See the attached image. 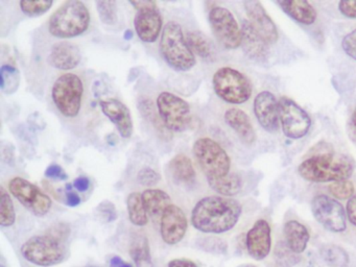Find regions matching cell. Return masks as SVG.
<instances>
[{
	"mask_svg": "<svg viewBox=\"0 0 356 267\" xmlns=\"http://www.w3.org/2000/svg\"><path fill=\"white\" fill-rule=\"evenodd\" d=\"M72 188L74 187L72 184L66 185V204H67V206L74 208V207H78L82 200H81L80 195L76 191H74Z\"/></svg>",
	"mask_w": 356,
	"mask_h": 267,
	"instance_id": "cell-44",
	"label": "cell"
},
{
	"mask_svg": "<svg viewBox=\"0 0 356 267\" xmlns=\"http://www.w3.org/2000/svg\"><path fill=\"white\" fill-rule=\"evenodd\" d=\"M239 267H257V266H255V265H253V264H245V265H241V266H239Z\"/></svg>",
	"mask_w": 356,
	"mask_h": 267,
	"instance_id": "cell-53",
	"label": "cell"
},
{
	"mask_svg": "<svg viewBox=\"0 0 356 267\" xmlns=\"http://www.w3.org/2000/svg\"><path fill=\"white\" fill-rule=\"evenodd\" d=\"M193 152L206 177H224L230 173V156L216 140L200 138L193 144Z\"/></svg>",
	"mask_w": 356,
	"mask_h": 267,
	"instance_id": "cell-8",
	"label": "cell"
},
{
	"mask_svg": "<svg viewBox=\"0 0 356 267\" xmlns=\"http://www.w3.org/2000/svg\"><path fill=\"white\" fill-rule=\"evenodd\" d=\"M45 233L49 234L51 237L57 239L62 243H66L70 235V227L67 223L59 222L51 225Z\"/></svg>",
	"mask_w": 356,
	"mask_h": 267,
	"instance_id": "cell-39",
	"label": "cell"
},
{
	"mask_svg": "<svg viewBox=\"0 0 356 267\" xmlns=\"http://www.w3.org/2000/svg\"><path fill=\"white\" fill-rule=\"evenodd\" d=\"M97 13L102 22L107 25H114L118 22V4L113 0H101L95 2Z\"/></svg>",
	"mask_w": 356,
	"mask_h": 267,
	"instance_id": "cell-34",
	"label": "cell"
},
{
	"mask_svg": "<svg viewBox=\"0 0 356 267\" xmlns=\"http://www.w3.org/2000/svg\"><path fill=\"white\" fill-rule=\"evenodd\" d=\"M328 189L337 200H350L354 195V186L349 179L331 183Z\"/></svg>",
	"mask_w": 356,
	"mask_h": 267,
	"instance_id": "cell-36",
	"label": "cell"
},
{
	"mask_svg": "<svg viewBox=\"0 0 356 267\" xmlns=\"http://www.w3.org/2000/svg\"><path fill=\"white\" fill-rule=\"evenodd\" d=\"M99 104L102 112L114 123L120 135L124 139L130 138L133 134V120L128 106L116 98L99 100Z\"/></svg>",
	"mask_w": 356,
	"mask_h": 267,
	"instance_id": "cell-18",
	"label": "cell"
},
{
	"mask_svg": "<svg viewBox=\"0 0 356 267\" xmlns=\"http://www.w3.org/2000/svg\"><path fill=\"white\" fill-rule=\"evenodd\" d=\"M208 19L214 37L225 49L234 50L241 47V26L228 8L213 6L210 10Z\"/></svg>",
	"mask_w": 356,
	"mask_h": 267,
	"instance_id": "cell-10",
	"label": "cell"
},
{
	"mask_svg": "<svg viewBox=\"0 0 356 267\" xmlns=\"http://www.w3.org/2000/svg\"><path fill=\"white\" fill-rule=\"evenodd\" d=\"M22 257L37 266L49 267L60 264L66 258L65 243L45 233L26 240L20 248Z\"/></svg>",
	"mask_w": 356,
	"mask_h": 267,
	"instance_id": "cell-6",
	"label": "cell"
},
{
	"mask_svg": "<svg viewBox=\"0 0 356 267\" xmlns=\"http://www.w3.org/2000/svg\"><path fill=\"white\" fill-rule=\"evenodd\" d=\"M134 37V33H133V31H131V29H127L126 31H124V39L128 40V41H130V40H132V38Z\"/></svg>",
	"mask_w": 356,
	"mask_h": 267,
	"instance_id": "cell-50",
	"label": "cell"
},
{
	"mask_svg": "<svg viewBox=\"0 0 356 267\" xmlns=\"http://www.w3.org/2000/svg\"><path fill=\"white\" fill-rule=\"evenodd\" d=\"M354 163L346 156L318 154L304 160L298 167L300 177L312 183H334L351 177Z\"/></svg>",
	"mask_w": 356,
	"mask_h": 267,
	"instance_id": "cell-2",
	"label": "cell"
},
{
	"mask_svg": "<svg viewBox=\"0 0 356 267\" xmlns=\"http://www.w3.org/2000/svg\"><path fill=\"white\" fill-rule=\"evenodd\" d=\"M243 208L234 198L220 195L206 196L193 207L191 225L205 234H222L238 222Z\"/></svg>",
	"mask_w": 356,
	"mask_h": 267,
	"instance_id": "cell-1",
	"label": "cell"
},
{
	"mask_svg": "<svg viewBox=\"0 0 356 267\" xmlns=\"http://www.w3.org/2000/svg\"><path fill=\"white\" fill-rule=\"evenodd\" d=\"M286 246L293 254H302L309 241V231L297 220L287 221L283 227Z\"/></svg>",
	"mask_w": 356,
	"mask_h": 267,
	"instance_id": "cell-24",
	"label": "cell"
},
{
	"mask_svg": "<svg viewBox=\"0 0 356 267\" xmlns=\"http://www.w3.org/2000/svg\"><path fill=\"white\" fill-rule=\"evenodd\" d=\"M212 85L216 95L231 104H245L253 92L250 79L232 67L218 69L212 77Z\"/></svg>",
	"mask_w": 356,
	"mask_h": 267,
	"instance_id": "cell-5",
	"label": "cell"
},
{
	"mask_svg": "<svg viewBox=\"0 0 356 267\" xmlns=\"http://www.w3.org/2000/svg\"><path fill=\"white\" fill-rule=\"evenodd\" d=\"M188 227L184 211L176 204H170L160 218V234L168 245H176L182 241Z\"/></svg>",
	"mask_w": 356,
	"mask_h": 267,
	"instance_id": "cell-14",
	"label": "cell"
},
{
	"mask_svg": "<svg viewBox=\"0 0 356 267\" xmlns=\"http://www.w3.org/2000/svg\"><path fill=\"white\" fill-rule=\"evenodd\" d=\"M0 89L6 94L14 93L19 86V71L12 65H3L0 69Z\"/></svg>",
	"mask_w": 356,
	"mask_h": 267,
	"instance_id": "cell-33",
	"label": "cell"
},
{
	"mask_svg": "<svg viewBox=\"0 0 356 267\" xmlns=\"http://www.w3.org/2000/svg\"><path fill=\"white\" fill-rule=\"evenodd\" d=\"M341 47L347 56L356 60V29L343 37V41H341Z\"/></svg>",
	"mask_w": 356,
	"mask_h": 267,
	"instance_id": "cell-41",
	"label": "cell"
},
{
	"mask_svg": "<svg viewBox=\"0 0 356 267\" xmlns=\"http://www.w3.org/2000/svg\"><path fill=\"white\" fill-rule=\"evenodd\" d=\"M84 85L76 73H64L56 79L51 97L56 108L63 116L74 118L82 108Z\"/></svg>",
	"mask_w": 356,
	"mask_h": 267,
	"instance_id": "cell-7",
	"label": "cell"
},
{
	"mask_svg": "<svg viewBox=\"0 0 356 267\" xmlns=\"http://www.w3.org/2000/svg\"><path fill=\"white\" fill-rule=\"evenodd\" d=\"M90 179L89 177H84V175H81V177H76L74 181V189L79 192H86L87 190L90 187Z\"/></svg>",
	"mask_w": 356,
	"mask_h": 267,
	"instance_id": "cell-47",
	"label": "cell"
},
{
	"mask_svg": "<svg viewBox=\"0 0 356 267\" xmlns=\"http://www.w3.org/2000/svg\"><path fill=\"white\" fill-rule=\"evenodd\" d=\"M162 25V17L158 10L137 12L135 16V31L139 39L145 43L157 41L161 31H163Z\"/></svg>",
	"mask_w": 356,
	"mask_h": 267,
	"instance_id": "cell-21",
	"label": "cell"
},
{
	"mask_svg": "<svg viewBox=\"0 0 356 267\" xmlns=\"http://www.w3.org/2000/svg\"><path fill=\"white\" fill-rule=\"evenodd\" d=\"M129 3L136 8L138 12H145V10H157V2L152 0H143V1H129Z\"/></svg>",
	"mask_w": 356,
	"mask_h": 267,
	"instance_id": "cell-45",
	"label": "cell"
},
{
	"mask_svg": "<svg viewBox=\"0 0 356 267\" xmlns=\"http://www.w3.org/2000/svg\"><path fill=\"white\" fill-rule=\"evenodd\" d=\"M160 52L166 64L180 72L191 70L197 64V58L187 44L182 27L176 21H170L163 27Z\"/></svg>",
	"mask_w": 356,
	"mask_h": 267,
	"instance_id": "cell-4",
	"label": "cell"
},
{
	"mask_svg": "<svg viewBox=\"0 0 356 267\" xmlns=\"http://www.w3.org/2000/svg\"><path fill=\"white\" fill-rule=\"evenodd\" d=\"M97 213H99L104 222H113L118 219V211L113 202L110 200H104L97 206Z\"/></svg>",
	"mask_w": 356,
	"mask_h": 267,
	"instance_id": "cell-38",
	"label": "cell"
},
{
	"mask_svg": "<svg viewBox=\"0 0 356 267\" xmlns=\"http://www.w3.org/2000/svg\"><path fill=\"white\" fill-rule=\"evenodd\" d=\"M109 267H134L130 263L126 262L124 259L120 256H114L110 259Z\"/></svg>",
	"mask_w": 356,
	"mask_h": 267,
	"instance_id": "cell-49",
	"label": "cell"
},
{
	"mask_svg": "<svg viewBox=\"0 0 356 267\" xmlns=\"http://www.w3.org/2000/svg\"><path fill=\"white\" fill-rule=\"evenodd\" d=\"M323 260L330 267H348L349 256L341 246L326 245L321 250Z\"/></svg>",
	"mask_w": 356,
	"mask_h": 267,
	"instance_id": "cell-32",
	"label": "cell"
},
{
	"mask_svg": "<svg viewBox=\"0 0 356 267\" xmlns=\"http://www.w3.org/2000/svg\"><path fill=\"white\" fill-rule=\"evenodd\" d=\"M157 110L164 127L170 131L180 133L191 124V106L176 94L161 92L157 97Z\"/></svg>",
	"mask_w": 356,
	"mask_h": 267,
	"instance_id": "cell-9",
	"label": "cell"
},
{
	"mask_svg": "<svg viewBox=\"0 0 356 267\" xmlns=\"http://www.w3.org/2000/svg\"><path fill=\"white\" fill-rule=\"evenodd\" d=\"M16 221V212L13 200L9 192L0 187V225L3 227H12Z\"/></svg>",
	"mask_w": 356,
	"mask_h": 267,
	"instance_id": "cell-31",
	"label": "cell"
},
{
	"mask_svg": "<svg viewBox=\"0 0 356 267\" xmlns=\"http://www.w3.org/2000/svg\"><path fill=\"white\" fill-rule=\"evenodd\" d=\"M241 48L248 58L256 62H264L270 54V44L254 29L248 20L241 24Z\"/></svg>",
	"mask_w": 356,
	"mask_h": 267,
	"instance_id": "cell-19",
	"label": "cell"
},
{
	"mask_svg": "<svg viewBox=\"0 0 356 267\" xmlns=\"http://www.w3.org/2000/svg\"><path fill=\"white\" fill-rule=\"evenodd\" d=\"M348 219L350 222L356 227V194L348 200L347 209H346Z\"/></svg>",
	"mask_w": 356,
	"mask_h": 267,
	"instance_id": "cell-46",
	"label": "cell"
},
{
	"mask_svg": "<svg viewBox=\"0 0 356 267\" xmlns=\"http://www.w3.org/2000/svg\"><path fill=\"white\" fill-rule=\"evenodd\" d=\"M129 252L131 258L134 261L135 267H154L151 248L147 236L141 233L133 235Z\"/></svg>",
	"mask_w": 356,
	"mask_h": 267,
	"instance_id": "cell-27",
	"label": "cell"
},
{
	"mask_svg": "<svg viewBox=\"0 0 356 267\" xmlns=\"http://www.w3.org/2000/svg\"><path fill=\"white\" fill-rule=\"evenodd\" d=\"M339 10L347 18L356 19V0L339 2Z\"/></svg>",
	"mask_w": 356,
	"mask_h": 267,
	"instance_id": "cell-43",
	"label": "cell"
},
{
	"mask_svg": "<svg viewBox=\"0 0 356 267\" xmlns=\"http://www.w3.org/2000/svg\"><path fill=\"white\" fill-rule=\"evenodd\" d=\"M243 6H245L248 18H249L248 21L253 25L254 29L270 45L276 43L279 38L278 29H277L274 21L264 10L261 2L257 1V0L245 1Z\"/></svg>",
	"mask_w": 356,
	"mask_h": 267,
	"instance_id": "cell-17",
	"label": "cell"
},
{
	"mask_svg": "<svg viewBox=\"0 0 356 267\" xmlns=\"http://www.w3.org/2000/svg\"><path fill=\"white\" fill-rule=\"evenodd\" d=\"M9 191L22 206L36 216H45L53 206L51 198L47 194L24 177H13L9 183Z\"/></svg>",
	"mask_w": 356,
	"mask_h": 267,
	"instance_id": "cell-11",
	"label": "cell"
},
{
	"mask_svg": "<svg viewBox=\"0 0 356 267\" xmlns=\"http://www.w3.org/2000/svg\"><path fill=\"white\" fill-rule=\"evenodd\" d=\"M225 122L236 133L237 137L245 145H252L256 141V133L247 113L241 108H231L224 115Z\"/></svg>",
	"mask_w": 356,
	"mask_h": 267,
	"instance_id": "cell-22",
	"label": "cell"
},
{
	"mask_svg": "<svg viewBox=\"0 0 356 267\" xmlns=\"http://www.w3.org/2000/svg\"><path fill=\"white\" fill-rule=\"evenodd\" d=\"M277 4L285 14L301 24L310 25L316 22L318 17L316 10L306 0H284L277 1Z\"/></svg>",
	"mask_w": 356,
	"mask_h": 267,
	"instance_id": "cell-23",
	"label": "cell"
},
{
	"mask_svg": "<svg viewBox=\"0 0 356 267\" xmlns=\"http://www.w3.org/2000/svg\"><path fill=\"white\" fill-rule=\"evenodd\" d=\"M170 173L176 181L180 183H191L195 179V170L193 162L186 154H179L170 161Z\"/></svg>",
	"mask_w": 356,
	"mask_h": 267,
	"instance_id": "cell-29",
	"label": "cell"
},
{
	"mask_svg": "<svg viewBox=\"0 0 356 267\" xmlns=\"http://www.w3.org/2000/svg\"><path fill=\"white\" fill-rule=\"evenodd\" d=\"M44 175L45 177H49V179H60V181H65L68 177L67 173L64 171V169L57 164H53L47 167Z\"/></svg>",
	"mask_w": 356,
	"mask_h": 267,
	"instance_id": "cell-42",
	"label": "cell"
},
{
	"mask_svg": "<svg viewBox=\"0 0 356 267\" xmlns=\"http://www.w3.org/2000/svg\"><path fill=\"white\" fill-rule=\"evenodd\" d=\"M82 60L80 48L70 42L54 44L49 56V63L54 68L70 71L76 68Z\"/></svg>",
	"mask_w": 356,
	"mask_h": 267,
	"instance_id": "cell-20",
	"label": "cell"
},
{
	"mask_svg": "<svg viewBox=\"0 0 356 267\" xmlns=\"http://www.w3.org/2000/svg\"><path fill=\"white\" fill-rule=\"evenodd\" d=\"M212 190L225 197H232L241 191L243 179L237 173H229L220 177H206Z\"/></svg>",
	"mask_w": 356,
	"mask_h": 267,
	"instance_id": "cell-28",
	"label": "cell"
},
{
	"mask_svg": "<svg viewBox=\"0 0 356 267\" xmlns=\"http://www.w3.org/2000/svg\"><path fill=\"white\" fill-rule=\"evenodd\" d=\"M245 246L252 258L264 260L270 254L272 248V234L268 221L258 219L249 229L245 237Z\"/></svg>",
	"mask_w": 356,
	"mask_h": 267,
	"instance_id": "cell-16",
	"label": "cell"
},
{
	"mask_svg": "<svg viewBox=\"0 0 356 267\" xmlns=\"http://www.w3.org/2000/svg\"><path fill=\"white\" fill-rule=\"evenodd\" d=\"M129 219L136 227H145L149 223V213L145 209L143 195L138 192H131L127 197Z\"/></svg>",
	"mask_w": 356,
	"mask_h": 267,
	"instance_id": "cell-30",
	"label": "cell"
},
{
	"mask_svg": "<svg viewBox=\"0 0 356 267\" xmlns=\"http://www.w3.org/2000/svg\"><path fill=\"white\" fill-rule=\"evenodd\" d=\"M87 267H93V266H87Z\"/></svg>",
	"mask_w": 356,
	"mask_h": 267,
	"instance_id": "cell-54",
	"label": "cell"
},
{
	"mask_svg": "<svg viewBox=\"0 0 356 267\" xmlns=\"http://www.w3.org/2000/svg\"><path fill=\"white\" fill-rule=\"evenodd\" d=\"M254 114L262 129L268 133L278 131L280 125L279 100L270 91H262L254 99Z\"/></svg>",
	"mask_w": 356,
	"mask_h": 267,
	"instance_id": "cell-15",
	"label": "cell"
},
{
	"mask_svg": "<svg viewBox=\"0 0 356 267\" xmlns=\"http://www.w3.org/2000/svg\"><path fill=\"white\" fill-rule=\"evenodd\" d=\"M351 125L352 127H356V108H354L353 113H352Z\"/></svg>",
	"mask_w": 356,
	"mask_h": 267,
	"instance_id": "cell-52",
	"label": "cell"
},
{
	"mask_svg": "<svg viewBox=\"0 0 356 267\" xmlns=\"http://www.w3.org/2000/svg\"><path fill=\"white\" fill-rule=\"evenodd\" d=\"M168 267H197V265L189 259H172L168 262Z\"/></svg>",
	"mask_w": 356,
	"mask_h": 267,
	"instance_id": "cell-48",
	"label": "cell"
},
{
	"mask_svg": "<svg viewBox=\"0 0 356 267\" xmlns=\"http://www.w3.org/2000/svg\"><path fill=\"white\" fill-rule=\"evenodd\" d=\"M280 125L283 133L291 139H301L305 137L312 127L309 115L293 99L282 97L279 100Z\"/></svg>",
	"mask_w": 356,
	"mask_h": 267,
	"instance_id": "cell-13",
	"label": "cell"
},
{
	"mask_svg": "<svg viewBox=\"0 0 356 267\" xmlns=\"http://www.w3.org/2000/svg\"><path fill=\"white\" fill-rule=\"evenodd\" d=\"M349 133H350V136H351L352 140H353V141H354V143L356 144V127H352V125H350Z\"/></svg>",
	"mask_w": 356,
	"mask_h": 267,
	"instance_id": "cell-51",
	"label": "cell"
},
{
	"mask_svg": "<svg viewBox=\"0 0 356 267\" xmlns=\"http://www.w3.org/2000/svg\"><path fill=\"white\" fill-rule=\"evenodd\" d=\"M199 244L200 248H203L206 252H225V250H227V245L224 243V241L216 239V238H201Z\"/></svg>",
	"mask_w": 356,
	"mask_h": 267,
	"instance_id": "cell-40",
	"label": "cell"
},
{
	"mask_svg": "<svg viewBox=\"0 0 356 267\" xmlns=\"http://www.w3.org/2000/svg\"><path fill=\"white\" fill-rule=\"evenodd\" d=\"M53 4L54 1H51V0H34V1L22 0L19 2L22 12L28 16L32 17L45 14V13L49 12Z\"/></svg>",
	"mask_w": 356,
	"mask_h": 267,
	"instance_id": "cell-35",
	"label": "cell"
},
{
	"mask_svg": "<svg viewBox=\"0 0 356 267\" xmlns=\"http://www.w3.org/2000/svg\"><path fill=\"white\" fill-rule=\"evenodd\" d=\"M90 24V13L80 0L64 2L49 20V31L60 39H70L83 35Z\"/></svg>",
	"mask_w": 356,
	"mask_h": 267,
	"instance_id": "cell-3",
	"label": "cell"
},
{
	"mask_svg": "<svg viewBox=\"0 0 356 267\" xmlns=\"http://www.w3.org/2000/svg\"><path fill=\"white\" fill-rule=\"evenodd\" d=\"M141 195L149 216L153 218H161L164 211L172 204L170 196L161 189H147Z\"/></svg>",
	"mask_w": 356,
	"mask_h": 267,
	"instance_id": "cell-25",
	"label": "cell"
},
{
	"mask_svg": "<svg viewBox=\"0 0 356 267\" xmlns=\"http://www.w3.org/2000/svg\"><path fill=\"white\" fill-rule=\"evenodd\" d=\"M160 179H161V177L159 173L151 167H143L137 175V181L140 185L147 186V187L156 185Z\"/></svg>",
	"mask_w": 356,
	"mask_h": 267,
	"instance_id": "cell-37",
	"label": "cell"
},
{
	"mask_svg": "<svg viewBox=\"0 0 356 267\" xmlns=\"http://www.w3.org/2000/svg\"><path fill=\"white\" fill-rule=\"evenodd\" d=\"M312 212L316 220L327 231L341 233L347 227L346 211L334 198L325 194L314 196Z\"/></svg>",
	"mask_w": 356,
	"mask_h": 267,
	"instance_id": "cell-12",
	"label": "cell"
},
{
	"mask_svg": "<svg viewBox=\"0 0 356 267\" xmlns=\"http://www.w3.org/2000/svg\"><path fill=\"white\" fill-rule=\"evenodd\" d=\"M185 38H186L189 48L195 56H200L207 62L216 60V52L213 44L210 41L209 38L204 35L202 31H188Z\"/></svg>",
	"mask_w": 356,
	"mask_h": 267,
	"instance_id": "cell-26",
	"label": "cell"
}]
</instances>
